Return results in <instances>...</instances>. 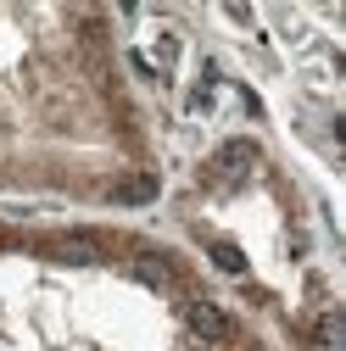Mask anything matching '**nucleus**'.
<instances>
[{"instance_id": "obj_2", "label": "nucleus", "mask_w": 346, "mask_h": 351, "mask_svg": "<svg viewBox=\"0 0 346 351\" xmlns=\"http://www.w3.org/2000/svg\"><path fill=\"white\" fill-rule=\"evenodd\" d=\"M51 256L56 262H95L101 256V240L95 234H62V240H51Z\"/></svg>"}, {"instance_id": "obj_1", "label": "nucleus", "mask_w": 346, "mask_h": 351, "mask_svg": "<svg viewBox=\"0 0 346 351\" xmlns=\"http://www.w3.org/2000/svg\"><path fill=\"white\" fill-rule=\"evenodd\" d=\"M185 318H190L196 340H207V346H229V340H235V318L224 313L218 301H190V306H185Z\"/></svg>"}, {"instance_id": "obj_4", "label": "nucleus", "mask_w": 346, "mask_h": 351, "mask_svg": "<svg viewBox=\"0 0 346 351\" xmlns=\"http://www.w3.org/2000/svg\"><path fill=\"white\" fill-rule=\"evenodd\" d=\"M135 279L151 285V290H168V285H173V268H168L162 256H135Z\"/></svg>"}, {"instance_id": "obj_5", "label": "nucleus", "mask_w": 346, "mask_h": 351, "mask_svg": "<svg viewBox=\"0 0 346 351\" xmlns=\"http://www.w3.org/2000/svg\"><path fill=\"white\" fill-rule=\"evenodd\" d=\"M212 262H218L224 274H246V256H240V245H229V240L212 245Z\"/></svg>"}, {"instance_id": "obj_6", "label": "nucleus", "mask_w": 346, "mask_h": 351, "mask_svg": "<svg viewBox=\"0 0 346 351\" xmlns=\"http://www.w3.org/2000/svg\"><path fill=\"white\" fill-rule=\"evenodd\" d=\"M151 195H157V179H128L117 190V201H151Z\"/></svg>"}, {"instance_id": "obj_3", "label": "nucleus", "mask_w": 346, "mask_h": 351, "mask_svg": "<svg viewBox=\"0 0 346 351\" xmlns=\"http://www.w3.org/2000/svg\"><path fill=\"white\" fill-rule=\"evenodd\" d=\"M257 162V145L251 140H229L224 151H218V162H212V167H224V173H246Z\"/></svg>"}]
</instances>
